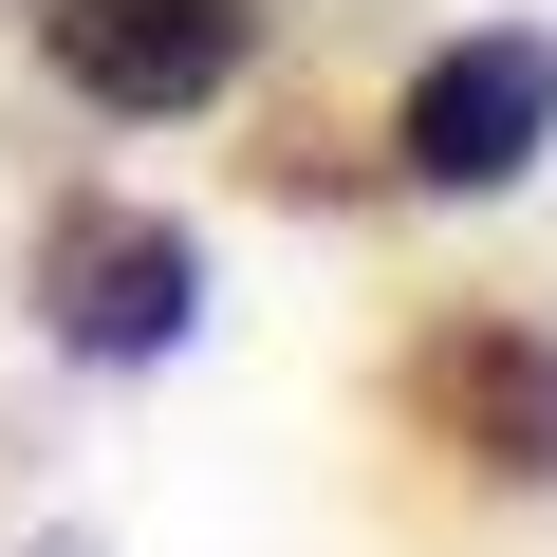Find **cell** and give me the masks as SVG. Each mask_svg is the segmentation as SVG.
Masks as SVG:
<instances>
[{
  "instance_id": "cell-3",
  "label": "cell",
  "mask_w": 557,
  "mask_h": 557,
  "mask_svg": "<svg viewBox=\"0 0 557 557\" xmlns=\"http://www.w3.org/2000/svg\"><path fill=\"white\" fill-rule=\"evenodd\" d=\"M38 57H57V94H94V112L168 131V112L242 94L260 0H38Z\"/></svg>"
},
{
  "instance_id": "cell-1",
  "label": "cell",
  "mask_w": 557,
  "mask_h": 557,
  "mask_svg": "<svg viewBox=\"0 0 557 557\" xmlns=\"http://www.w3.org/2000/svg\"><path fill=\"white\" fill-rule=\"evenodd\" d=\"M38 335L75 372H149L205 335V242L168 205H57L38 223Z\"/></svg>"
},
{
  "instance_id": "cell-2",
  "label": "cell",
  "mask_w": 557,
  "mask_h": 557,
  "mask_svg": "<svg viewBox=\"0 0 557 557\" xmlns=\"http://www.w3.org/2000/svg\"><path fill=\"white\" fill-rule=\"evenodd\" d=\"M539 149H557V38H539V20L446 38V57L409 75V112H391V168H409L428 205H483V186H520Z\"/></svg>"
},
{
  "instance_id": "cell-4",
  "label": "cell",
  "mask_w": 557,
  "mask_h": 557,
  "mask_svg": "<svg viewBox=\"0 0 557 557\" xmlns=\"http://www.w3.org/2000/svg\"><path fill=\"white\" fill-rule=\"evenodd\" d=\"M409 428L465 446L483 483H557V335H539V317H446V335H409Z\"/></svg>"
},
{
  "instance_id": "cell-5",
  "label": "cell",
  "mask_w": 557,
  "mask_h": 557,
  "mask_svg": "<svg viewBox=\"0 0 557 557\" xmlns=\"http://www.w3.org/2000/svg\"><path fill=\"white\" fill-rule=\"evenodd\" d=\"M38 557H94V539H38Z\"/></svg>"
}]
</instances>
